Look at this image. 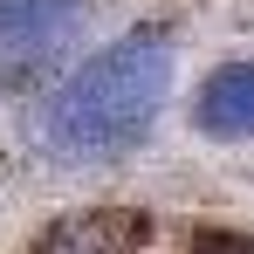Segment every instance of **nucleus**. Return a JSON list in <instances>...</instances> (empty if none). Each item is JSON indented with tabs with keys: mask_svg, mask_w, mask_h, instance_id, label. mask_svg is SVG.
Segmentation results:
<instances>
[{
	"mask_svg": "<svg viewBox=\"0 0 254 254\" xmlns=\"http://www.w3.org/2000/svg\"><path fill=\"white\" fill-rule=\"evenodd\" d=\"M199 254H254V241H248V234H206Z\"/></svg>",
	"mask_w": 254,
	"mask_h": 254,
	"instance_id": "39448f33",
	"label": "nucleus"
},
{
	"mask_svg": "<svg viewBox=\"0 0 254 254\" xmlns=\"http://www.w3.org/2000/svg\"><path fill=\"white\" fill-rule=\"evenodd\" d=\"M137 241H144L137 213H69L35 241V254H137Z\"/></svg>",
	"mask_w": 254,
	"mask_h": 254,
	"instance_id": "20e7f679",
	"label": "nucleus"
},
{
	"mask_svg": "<svg viewBox=\"0 0 254 254\" xmlns=\"http://www.w3.org/2000/svg\"><path fill=\"white\" fill-rule=\"evenodd\" d=\"M165 96H172V42L137 28V35H117L110 48H96L48 96L35 117V137L62 165H117L151 137Z\"/></svg>",
	"mask_w": 254,
	"mask_h": 254,
	"instance_id": "f257e3e1",
	"label": "nucleus"
},
{
	"mask_svg": "<svg viewBox=\"0 0 254 254\" xmlns=\"http://www.w3.org/2000/svg\"><path fill=\"white\" fill-rule=\"evenodd\" d=\"M83 0H0V89H28L76 48Z\"/></svg>",
	"mask_w": 254,
	"mask_h": 254,
	"instance_id": "f03ea898",
	"label": "nucleus"
},
{
	"mask_svg": "<svg viewBox=\"0 0 254 254\" xmlns=\"http://www.w3.org/2000/svg\"><path fill=\"white\" fill-rule=\"evenodd\" d=\"M192 124L220 144H248L254 137V62H220L192 89Z\"/></svg>",
	"mask_w": 254,
	"mask_h": 254,
	"instance_id": "7ed1b4c3",
	"label": "nucleus"
}]
</instances>
